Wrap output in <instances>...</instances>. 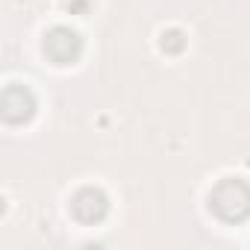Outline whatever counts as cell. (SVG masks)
Segmentation results:
<instances>
[{"instance_id":"5b68a950","label":"cell","mask_w":250,"mask_h":250,"mask_svg":"<svg viewBox=\"0 0 250 250\" xmlns=\"http://www.w3.org/2000/svg\"><path fill=\"white\" fill-rule=\"evenodd\" d=\"M159 47H162V53H171V56L183 53V50H186V33L177 30V27L165 30V33L159 36Z\"/></svg>"},{"instance_id":"8992f818","label":"cell","mask_w":250,"mask_h":250,"mask_svg":"<svg viewBox=\"0 0 250 250\" xmlns=\"http://www.w3.org/2000/svg\"><path fill=\"white\" fill-rule=\"evenodd\" d=\"M88 6H91V0H68V9H71V12H77V15L88 12Z\"/></svg>"},{"instance_id":"3957f363","label":"cell","mask_w":250,"mask_h":250,"mask_svg":"<svg viewBox=\"0 0 250 250\" xmlns=\"http://www.w3.org/2000/svg\"><path fill=\"white\" fill-rule=\"evenodd\" d=\"M71 215L80 221V224H100L106 215H109V197L94 188V186H85L80 188L74 197H71Z\"/></svg>"},{"instance_id":"6da1fadb","label":"cell","mask_w":250,"mask_h":250,"mask_svg":"<svg viewBox=\"0 0 250 250\" xmlns=\"http://www.w3.org/2000/svg\"><path fill=\"white\" fill-rule=\"evenodd\" d=\"M209 209L227 221V224H241L250 218V183L241 177H224L209 194Z\"/></svg>"},{"instance_id":"277c9868","label":"cell","mask_w":250,"mask_h":250,"mask_svg":"<svg viewBox=\"0 0 250 250\" xmlns=\"http://www.w3.org/2000/svg\"><path fill=\"white\" fill-rule=\"evenodd\" d=\"M0 109H3V121L6 124H27L36 115V97L27 85H6L3 97H0Z\"/></svg>"},{"instance_id":"7a4b0ae2","label":"cell","mask_w":250,"mask_h":250,"mask_svg":"<svg viewBox=\"0 0 250 250\" xmlns=\"http://www.w3.org/2000/svg\"><path fill=\"white\" fill-rule=\"evenodd\" d=\"M44 53H47V59L56 62V65H71V62H77L80 53H83V39H80V33L71 30V27H53V30L44 36Z\"/></svg>"}]
</instances>
